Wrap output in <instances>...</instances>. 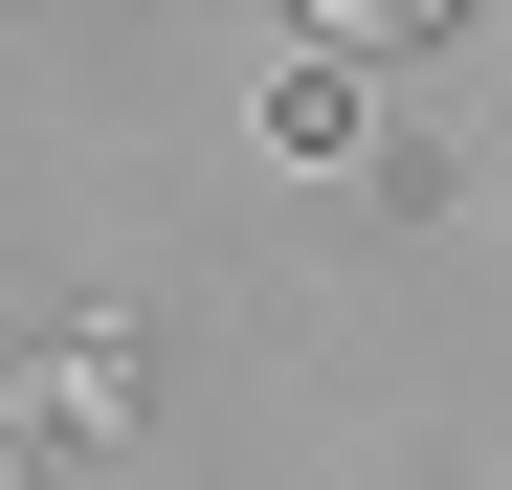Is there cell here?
I'll return each instance as SVG.
<instances>
[]
</instances>
